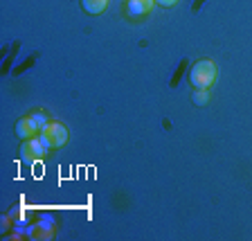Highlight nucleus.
I'll list each match as a JSON object with an SVG mask.
<instances>
[{
  "mask_svg": "<svg viewBox=\"0 0 252 241\" xmlns=\"http://www.w3.org/2000/svg\"><path fill=\"white\" fill-rule=\"evenodd\" d=\"M81 7H84L86 14L90 16H97L108 7V0H81Z\"/></svg>",
  "mask_w": 252,
  "mask_h": 241,
  "instance_id": "nucleus-6",
  "label": "nucleus"
},
{
  "mask_svg": "<svg viewBox=\"0 0 252 241\" xmlns=\"http://www.w3.org/2000/svg\"><path fill=\"white\" fill-rule=\"evenodd\" d=\"M45 153H47V149L41 142V138H30V140L21 147V158L25 163H38Z\"/></svg>",
  "mask_w": 252,
  "mask_h": 241,
  "instance_id": "nucleus-3",
  "label": "nucleus"
},
{
  "mask_svg": "<svg viewBox=\"0 0 252 241\" xmlns=\"http://www.w3.org/2000/svg\"><path fill=\"white\" fill-rule=\"evenodd\" d=\"M156 0H128L126 2V14L128 16H144L153 9Z\"/></svg>",
  "mask_w": 252,
  "mask_h": 241,
  "instance_id": "nucleus-5",
  "label": "nucleus"
},
{
  "mask_svg": "<svg viewBox=\"0 0 252 241\" xmlns=\"http://www.w3.org/2000/svg\"><path fill=\"white\" fill-rule=\"evenodd\" d=\"M191 100H194V104H205V102L210 100V95H207V88H196L194 95H191Z\"/></svg>",
  "mask_w": 252,
  "mask_h": 241,
  "instance_id": "nucleus-7",
  "label": "nucleus"
},
{
  "mask_svg": "<svg viewBox=\"0 0 252 241\" xmlns=\"http://www.w3.org/2000/svg\"><path fill=\"white\" fill-rule=\"evenodd\" d=\"M216 72H219V70H216L214 61L200 59V61H196L194 66H191V70H189V84L194 86V88H210V86L214 84Z\"/></svg>",
  "mask_w": 252,
  "mask_h": 241,
  "instance_id": "nucleus-1",
  "label": "nucleus"
},
{
  "mask_svg": "<svg viewBox=\"0 0 252 241\" xmlns=\"http://www.w3.org/2000/svg\"><path fill=\"white\" fill-rule=\"evenodd\" d=\"M38 138L45 144V149H61L65 142H68V129L61 124V122H47L38 131Z\"/></svg>",
  "mask_w": 252,
  "mask_h": 241,
  "instance_id": "nucleus-2",
  "label": "nucleus"
},
{
  "mask_svg": "<svg viewBox=\"0 0 252 241\" xmlns=\"http://www.w3.org/2000/svg\"><path fill=\"white\" fill-rule=\"evenodd\" d=\"M178 0H156V5H162V7H173Z\"/></svg>",
  "mask_w": 252,
  "mask_h": 241,
  "instance_id": "nucleus-8",
  "label": "nucleus"
},
{
  "mask_svg": "<svg viewBox=\"0 0 252 241\" xmlns=\"http://www.w3.org/2000/svg\"><path fill=\"white\" fill-rule=\"evenodd\" d=\"M38 131H41V124L34 120V115H27L16 122V138H21V140H30V138H34Z\"/></svg>",
  "mask_w": 252,
  "mask_h": 241,
  "instance_id": "nucleus-4",
  "label": "nucleus"
}]
</instances>
